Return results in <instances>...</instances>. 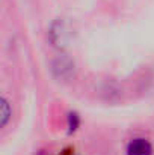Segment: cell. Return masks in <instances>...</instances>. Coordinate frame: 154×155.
Listing matches in <instances>:
<instances>
[{"mask_svg": "<svg viewBox=\"0 0 154 155\" xmlns=\"http://www.w3.org/2000/svg\"><path fill=\"white\" fill-rule=\"evenodd\" d=\"M153 146L145 139H135L127 146V155H151Z\"/></svg>", "mask_w": 154, "mask_h": 155, "instance_id": "1", "label": "cell"}, {"mask_svg": "<svg viewBox=\"0 0 154 155\" xmlns=\"http://www.w3.org/2000/svg\"><path fill=\"white\" fill-rule=\"evenodd\" d=\"M77 125H79V117L76 114H70V127H71V130L74 131Z\"/></svg>", "mask_w": 154, "mask_h": 155, "instance_id": "3", "label": "cell"}, {"mask_svg": "<svg viewBox=\"0 0 154 155\" xmlns=\"http://www.w3.org/2000/svg\"><path fill=\"white\" fill-rule=\"evenodd\" d=\"M2 117H3V120H2V125H6V122H8V117H9V111H8V103L5 101V100H2Z\"/></svg>", "mask_w": 154, "mask_h": 155, "instance_id": "2", "label": "cell"}]
</instances>
